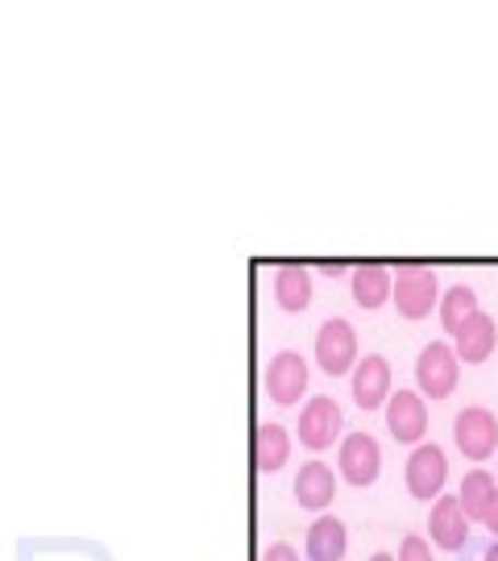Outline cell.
I'll list each match as a JSON object with an SVG mask.
<instances>
[{"instance_id":"obj_15","label":"cell","mask_w":498,"mask_h":561,"mask_svg":"<svg viewBox=\"0 0 498 561\" xmlns=\"http://www.w3.org/2000/svg\"><path fill=\"white\" fill-rule=\"evenodd\" d=\"M291 458V433L282 424H258L254 428V466L262 474H275Z\"/></svg>"},{"instance_id":"obj_11","label":"cell","mask_w":498,"mask_h":561,"mask_svg":"<svg viewBox=\"0 0 498 561\" xmlns=\"http://www.w3.org/2000/svg\"><path fill=\"white\" fill-rule=\"evenodd\" d=\"M395 391H391V362L382 354H366V358L354 366V403L361 412H374V408H386Z\"/></svg>"},{"instance_id":"obj_19","label":"cell","mask_w":498,"mask_h":561,"mask_svg":"<svg viewBox=\"0 0 498 561\" xmlns=\"http://www.w3.org/2000/svg\"><path fill=\"white\" fill-rule=\"evenodd\" d=\"M495 491H498V482H495V474H490V470H482V466H478V470H470V474L461 479V491H458L465 516L482 524L486 507H490V500H495Z\"/></svg>"},{"instance_id":"obj_8","label":"cell","mask_w":498,"mask_h":561,"mask_svg":"<svg viewBox=\"0 0 498 561\" xmlns=\"http://www.w3.org/2000/svg\"><path fill=\"white\" fill-rule=\"evenodd\" d=\"M444 479H449V458L440 445H416L412 458H407V491L416 500H432L444 491Z\"/></svg>"},{"instance_id":"obj_5","label":"cell","mask_w":498,"mask_h":561,"mask_svg":"<svg viewBox=\"0 0 498 561\" xmlns=\"http://www.w3.org/2000/svg\"><path fill=\"white\" fill-rule=\"evenodd\" d=\"M340 428H345V416H340V403L328 400V396H312V400L303 403V412H299V445L303 449H328V445L340 437Z\"/></svg>"},{"instance_id":"obj_24","label":"cell","mask_w":498,"mask_h":561,"mask_svg":"<svg viewBox=\"0 0 498 561\" xmlns=\"http://www.w3.org/2000/svg\"><path fill=\"white\" fill-rule=\"evenodd\" d=\"M482 561H498V541L490 545V549H486V553H482Z\"/></svg>"},{"instance_id":"obj_6","label":"cell","mask_w":498,"mask_h":561,"mask_svg":"<svg viewBox=\"0 0 498 561\" xmlns=\"http://www.w3.org/2000/svg\"><path fill=\"white\" fill-rule=\"evenodd\" d=\"M303 391H308V362H303V354L279 350L266 366V396L279 408H291V403H299Z\"/></svg>"},{"instance_id":"obj_22","label":"cell","mask_w":498,"mask_h":561,"mask_svg":"<svg viewBox=\"0 0 498 561\" xmlns=\"http://www.w3.org/2000/svg\"><path fill=\"white\" fill-rule=\"evenodd\" d=\"M482 528H490L498 537V491H495V500H490V507H486V516H482Z\"/></svg>"},{"instance_id":"obj_10","label":"cell","mask_w":498,"mask_h":561,"mask_svg":"<svg viewBox=\"0 0 498 561\" xmlns=\"http://www.w3.org/2000/svg\"><path fill=\"white\" fill-rule=\"evenodd\" d=\"M386 428L403 445L424 442V433H428V403H424V396H416V391H395L386 400Z\"/></svg>"},{"instance_id":"obj_18","label":"cell","mask_w":498,"mask_h":561,"mask_svg":"<svg viewBox=\"0 0 498 561\" xmlns=\"http://www.w3.org/2000/svg\"><path fill=\"white\" fill-rule=\"evenodd\" d=\"M440 324H444V333H453L458 337L461 329H465V321H474L482 308H478V296H474V287H465V283H458V287H449L444 296H440Z\"/></svg>"},{"instance_id":"obj_25","label":"cell","mask_w":498,"mask_h":561,"mask_svg":"<svg viewBox=\"0 0 498 561\" xmlns=\"http://www.w3.org/2000/svg\"><path fill=\"white\" fill-rule=\"evenodd\" d=\"M370 561H398V558H391V553H374Z\"/></svg>"},{"instance_id":"obj_20","label":"cell","mask_w":498,"mask_h":561,"mask_svg":"<svg viewBox=\"0 0 498 561\" xmlns=\"http://www.w3.org/2000/svg\"><path fill=\"white\" fill-rule=\"evenodd\" d=\"M398 561H432V545L424 541L419 533H412V537H403V545H398Z\"/></svg>"},{"instance_id":"obj_21","label":"cell","mask_w":498,"mask_h":561,"mask_svg":"<svg viewBox=\"0 0 498 561\" xmlns=\"http://www.w3.org/2000/svg\"><path fill=\"white\" fill-rule=\"evenodd\" d=\"M262 561H299V553L296 549H291V545H270V549H266V553H262Z\"/></svg>"},{"instance_id":"obj_16","label":"cell","mask_w":498,"mask_h":561,"mask_svg":"<svg viewBox=\"0 0 498 561\" xmlns=\"http://www.w3.org/2000/svg\"><path fill=\"white\" fill-rule=\"evenodd\" d=\"M349 549V533L337 516H320L308 528V561H340Z\"/></svg>"},{"instance_id":"obj_9","label":"cell","mask_w":498,"mask_h":561,"mask_svg":"<svg viewBox=\"0 0 498 561\" xmlns=\"http://www.w3.org/2000/svg\"><path fill=\"white\" fill-rule=\"evenodd\" d=\"M428 533H432V545L444 549V553H461L470 545V516L461 507L458 495H440L432 503V516H428Z\"/></svg>"},{"instance_id":"obj_7","label":"cell","mask_w":498,"mask_h":561,"mask_svg":"<svg viewBox=\"0 0 498 561\" xmlns=\"http://www.w3.org/2000/svg\"><path fill=\"white\" fill-rule=\"evenodd\" d=\"M337 461H340V479L349 482V486H370L382 470V449L370 433H349L340 442Z\"/></svg>"},{"instance_id":"obj_13","label":"cell","mask_w":498,"mask_h":561,"mask_svg":"<svg viewBox=\"0 0 498 561\" xmlns=\"http://www.w3.org/2000/svg\"><path fill=\"white\" fill-rule=\"evenodd\" d=\"M498 345V324L486 317V312H478L474 321H465V329L458 333V358L465 362V366H482V362L495 354Z\"/></svg>"},{"instance_id":"obj_4","label":"cell","mask_w":498,"mask_h":561,"mask_svg":"<svg viewBox=\"0 0 498 561\" xmlns=\"http://www.w3.org/2000/svg\"><path fill=\"white\" fill-rule=\"evenodd\" d=\"M453 442L470 461L495 458L498 449V421L490 408H461L453 421Z\"/></svg>"},{"instance_id":"obj_3","label":"cell","mask_w":498,"mask_h":561,"mask_svg":"<svg viewBox=\"0 0 498 561\" xmlns=\"http://www.w3.org/2000/svg\"><path fill=\"white\" fill-rule=\"evenodd\" d=\"M316 362L324 375H354V366H358V333H354V324L345 321V317H328V321L320 324L316 333Z\"/></svg>"},{"instance_id":"obj_14","label":"cell","mask_w":498,"mask_h":561,"mask_svg":"<svg viewBox=\"0 0 498 561\" xmlns=\"http://www.w3.org/2000/svg\"><path fill=\"white\" fill-rule=\"evenodd\" d=\"M349 291H354V304L374 312L386 300H395V275L386 266H358L354 279H349Z\"/></svg>"},{"instance_id":"obj_23","label":"cell","mask_w":498,"mask_h":561,"mask_svg":"<svg viewBox=\"0 0 498 561\" xmlns=\"http://www.w3.org/2000/svg\"><path fill=\"white\" fill-rule=\"evenodd\" d=\"M320 271H324V275H328V279H354V271H345V266H340V262H324V266H320Z\"/></svg>"},{"instance_id":"obj_17","label":"cell","mask_w":498,"mask_h":561,"mask_svg":"<svg viewBox=\"0 0 498 561\" xmlns=\"http://www.w3.org/2000/svg\"><path fill=\"white\" fill-rule=\"evenodd\" d=\"M275 304L282 312H303L312 304V271L308 266H279L275 271Z\"/></svg>"},{"instance_id":"obj_1","label":"cell","mask_w":498,"mask_h":561,"mask_svg":"<svg viewBox=\"0 0 498 561\" xmlns=\"http://www.w3.org/2000/svg\"><path fill=\"white\" fill-rule=\"evenodd\" d=\"M458 379H461L458 350H453V345H444V341H428L416 358L419 396H428V400H449V396H453V387H458Z\"/></svg>"},{"instance_id":"obj_2","label":"cell","mask_w":498,"mask_h":561,"mask_svg":"<svg viewBox=\"0 0 498 561\" xmlns=\"http://www.w3.org/2000/svg\"><path fill=\"white\" fill-rule=\"evenodd\" d=\"M395 308L403 321H424L440 308V283L428 266H398L395 271Z\"/></svg>"},{"instance_id":"obj_12","label":"cell","mask_w":498,"mask_h":561,"mask_svg":"<svg viewBox=\"0 0 498 561\" xmlns=\"http://www.w3.org/2000/svg\"><path fill=\"white\" fill-rule=\"evenodd\" d=\"M296 503L299 507H308V512H324L333 495H337V474L324 466V461H303L296 474Z\"/></svg>"}]
</instances>
